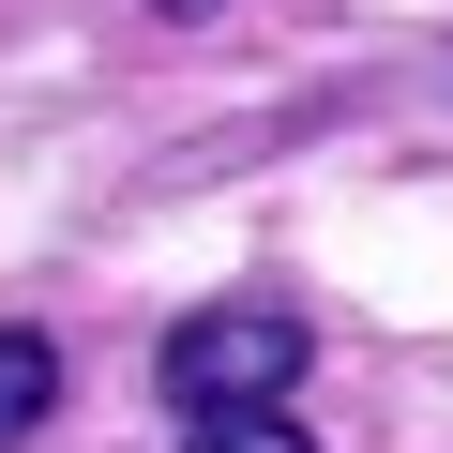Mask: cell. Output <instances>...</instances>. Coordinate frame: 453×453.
<instances>
[{
  "mask_svg": "<svg viewBox=\"0 0 453 453\" xmlns=\"http://www.w3.org/2000/svg\"><path fill=\"white\" fill-rule=\"evenodd\" d=\"M151 16H226V0H151Z\"/></svg>",
  "mask_w": 453,
  "mask_h": 453,
  "instance_id": "277c9868",
  "label": "cell"
},
{
  "mask_svg": "<svg viewBox=\"0 0 453 453\" xmlns=\"http://www.w3.org/2000/svg\"><path fill=\"white\" fill-rule=\"evenodd\" d=\"M303 363H318L303 303H273V288H226V303L166 318V348H151V393H166L181 423H211V408H288V393H303Z\"/></svg>",
  "mask_w": 453,
  "mask_h": 453,
  "instance_id": "6da1fadb",
  "label": "cell"
},
{
  "mask_svg": "<svg viewBox=\"0 0 453 453\" xmlns=\"http://www.w3.org/2000/svg\"><path fill=\"white\" fill-rule=\"evenodd\" d=\"M181 453H318V438H303V408H211V423H181Z\"/></svg>",
  "mask_w": 453,
  "mask_h": 453,
  "instance_id": "3957f363",
  "label": "cell"
},
{
  "mask_svg": "<svg viewBox=\"0 0 453 453\" xmlns=\"http://www.w3.org/2000/svg\"><path fill=\"white\" fill-rule=\"evenodd\" d=\"M46 408H61V348H46L31 318H0V453H31Z\"/></svg>",
  "mask_w": 453,
  "mask_h": 453,
  "instance_id": "7a4b0ae2",
  "label": "cell"
}]
</instances>
